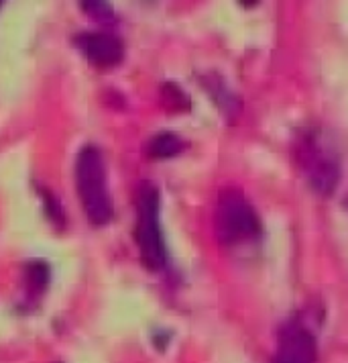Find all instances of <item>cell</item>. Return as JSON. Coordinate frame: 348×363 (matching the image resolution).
Listing matches in <instances>:
<instances>
[{
    "mask_svg": "<svg viewBox=\"0 0 348 363\" xmlns=\"http://www.w3.org/2000/svg\"><path fill=\"white\" fill-rule=\"evenodd\" d=\"M294 160L314 194L334 196L342 180V162L326 133L315 127L301 129L294 139Z\"/></svg>",
    "mask_w": 348,
    "mask_h": 363,
    "instance_id": "1",
    "label": "cell"
},
{
    "mask_svg": "<svg viewBox=\"0 0 348 363\" xmlns=\"http://www.w3.org/2000/svg\"><path fill=\"white\" fill-rule=\"evenodd\" d=\"M214 235L224 247H240L263 235L261 216L238 188L222 190L216 200Z\"/></svg>",
    "mask_w": 348,
    "mask_h": 363,
    "instance_id": "2",
    "label": "cell"
},
{
    "mask_svg": "<svg viewBox=\"0 0 348 363\" xmlns=\"http://www.w3.org/2000/svg\"><path fill=\"white\" fill-rule=\"evenodd\" d=\"M134 241L141 251V262L151 272L167 265V247L161 229V196L155 184L143 182L137 192V225Z\"/></svg>",
    "mask_w": 348,
    "mask_h": 363,
    "instance_id": "3",
    "label": "cell"
},
{
    "mask_svg": "<svg viewBox=\"0 0 348 363\" xmlns=\"http://www.w3.org/2000/svg\"><path fill=\"white\" fill-rule=\"evenodd\" d=\"M76 186L88 220L92 225H106L112 218V199L108 192L104 160L92 145H86L78 153Z\"/></svg>",
    "mask_w": 348,
    "mask_h": 363,
    "instance_id": "4",
    "label": "cell"
},
{
    "mask_svg": "<svg viewBox=\"0 0 348 363\" xmlns=\"http://www.w3.org/2000/svg\"><path fill=\"white\" fill-rule=\"evenodd\" d=\"M318 343L312 330L298 318H287L277 333V349L269 363H315Z\"/></svg>",
    "mask_w": 348,
    "mask_h": 363,
    "instance_id": "5",
    "label": "cell"
},
{
    "mask_svg": "<svg viewBox=\"0 0 348 363\" xmlns=\"http://www.w3.org/2000/svg\"><path fill=\"white\" fill-rule=\"evenodd\" d=\"M83 55L98 67H112L122 62V43L108 33H86L78 39Z\"/></svg>",
    "mask_w": 348,
    "mask_h": 363,
    "instance_id": "6",
    "label": "cell"
},
{
    "mask_svg": "<svg viewBox=\"0 0 348 363\" xmlns=\"http://www.w3.org/2000/svg\"><path fill=\"white\" fill-rule=\"evenodd\" d=\"M202 84H204L206 92L210 94V99L214 100L216 108H220L228 118H236V116L240 115L243 102H240L238 94L232 90L231 86L224 82L222 76H218V74H208V76L202 78Z\"/></svg>",
    "mask_w": 348,
    "mask_h": 363,
    "instance_id": "7",
    "label": "cell"
},
{
    "mask_svg": "<svg viewBox=\"0 0 348 363\" xmlns=\"http://www.w3.org/2000/svg\"><path fill=\"white\" fill-rule=\"evenodd\" d=\"M185 147H187V143L183 141L180 135L166 131L151 137L149 145H147V153H149L151 157H155V160H167V157H175V155L183 153Z\"/></svg>",
    "mask_w": 348,
    "mask_h": 363,
    "instance_id": "8",
    "label": "cell"
},
{
    "mask_svg": "<svg viewBox=\"0 0 348 363\" xmlns=\"http://www.w3.org/2000/svg\"><path fill=\"white\" fill-rule=\"evenodd\" d=\"M163 96L167 99L169 106H175L180 111H187L190 108V99L185 96V92H183L182 88L175 86V84H166L163 86Z\"/></svg>",
    "mask_w": 348,
    "mask_h": 363,
    "instance_id": "9",
    "label": "cell"
},
{
    "mask_svg": "<svg viewBox=\"0 0 348 363\" xmlns=\"http://www.w3.org/2000/svg\"><path fill=\"white\" fill-rule=\"evenodd\" d=\"M82 6H86V11L90 15H94V17L98 18L110 17L112 15V9L108 4H104V2H82Z\"/></svg>",
    "mask_w": 348,
    "mask_h": 363,
    "instance_id": "10",
    "label": "cell"
}]
</instances>
